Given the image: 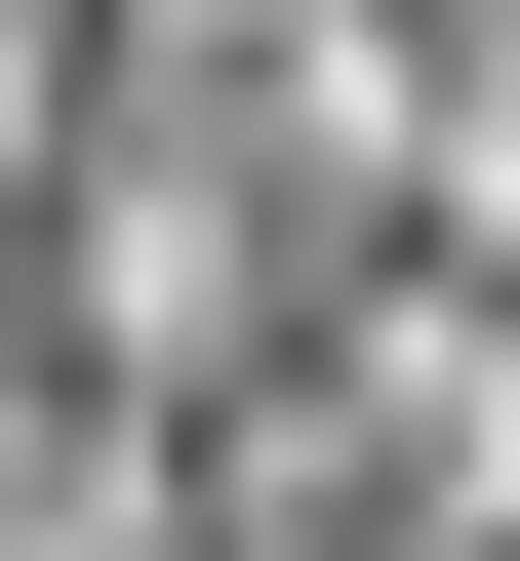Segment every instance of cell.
<instances>
[{
    "label": "cell",
    "instance_id": "obj_3",
    "mask_svg": "<svg viewBox=\"0 0 520 561\" xmlns=\"http://www.w3.org/2000/svg\"><path fill=\"white\" fill-rule=\"evenodd\" d=\"M321 41H360V0H321Z\"/></svg>",
    "mask_w": 520,
    "mask_h": 561
},
{
    "label": "cell",
    "instance_id": "obj_1",
    "mask_svg": "<svg viewBox=\"0 0 520 561\" xmlns=\"http://www.w3.org/2000/svg\"><path fill=\"white\" fill-rule=\"evenodd\" d=\"M41 121H81V81H41V0H0V161H41Z\"/></svg>",
    "mask_w": 520,
    "mask_h": 561
},
{
    "label": "cell",
    "instance_id": "obj_2",
    "mask_svg": "<svg viewBox=\"0 0 520 561\" xmlns=\"http://www.w3.org/2000/svg\"><path fill=\"white\" fill-rule=\"evenodd\" d=\"M481 481H520V362H481Z\"/></svg>",
    "mask_w": 520,
    "mask_h": 561
}]
</instances>
